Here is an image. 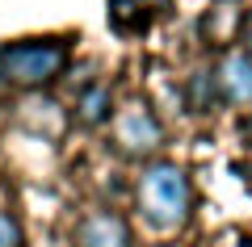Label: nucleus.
Here are the masks:
<instances>
[{"label":"nucleus","instance_id":"9","mask_svg":"<svg viewBox=\"0 0 252 247\" xmlns=\"http://www.w3.org/2000/svg\"><path fill=\"white\" fill-rule=\"evenodd\" d=\"M235 42H240V46H244V55L252 59V9L240 17V29H235Z\"/></svg>","mask_w":252,"mask_h":247},{"label":"nucleus","instance_id":"8","mask_svg":"<svg viewBox=\"0 0 252 247\" xmlns=\"http://www.w3.org/2000/svg\"><path fill=\"white\" fill-rule=\"evenodd\" d=\"M0 247H26V230L9 210H0Z\"/></svg>","mask_w":252,"mask_h":247},{"label":"nucleus","instance_id":"3","mask_svg":"<svg viewBox=\"0 0 252 247\" xmlns=\"http://www.w3.org/2000/svg\"><path fill=\"white\" fill-rule=\"evenodd\" d=\"M109 138H114V151L122 159H152L164 147V126L143 97H130L109 117Z\"/></svg>","mask_w":252,"mask_h":247},{"label":"nucleus","instance_id":"6","mask_svg":"<svg viewBox=\"0 0 252 247\" xmlns=\"http://www.w3.org/2000/svg\"><path fill=\"white\" fill-rule=\"evenodd\" d=\"M109 117H114V92H109V84H89L76 97V122L97 130V126H109Z\"/></svg>","mask_w":252,"mask_h":247},{"label":"nucleus","instance_id":"10","mask_svg":"<svg viewBox=\"0 0 252 247\" xmlns=\"http://www.w3.org/2000/svg\"><path fill=\"white\" fill-rule=\"evenodd\" d=\"M244 130H248V138H252V113H248V122H244Z\"/></svg>","mask_w":252,"mask_h":247},{"label":"nucleus","instance_id":"2","mask_svg":"<svg viewBox=\"0 0 252 247\" xmlns=\"http://www.w3.org/2000/svg\"><path fill=\"white\" fill-rule=\"evenodd\" d=\"M72 67V46L63 38H21L0 46V84L17 92H42Z\"/></svg>","mask_w":252,"mask_h":247},{"label":"nucleus","instance_id":"5","mask_svg":"<svg viewBox=\"0 0 252 247\" xmlns=\"http://www.w3.org/2000/svg\"><path fill=\"white\" fill-rule=\"evenodd\" d=\"M219 80V101L223 105H252V59L244 51H231L215 67Z\"/></svg>","mask_w":252,"mask_h":247},{"label":"nucleus","instance_id":"7","mask_svg":"<svg viewBox=\"0 0 252 247\" xmlns=\"http://www.w3.org/2000/svg\"><path fill=\"white\" fill-rule=\"evenodd\" d=\"M215 101H219V80H215V71H210V67H198L193 76H189V84H185V105H189V113H210Z\"/></svg>","mask_w":252,"mask_h":247},{"label":"nucleus","instance_id":"4","mask_svg":"<svg viewBox=\"0 0 252 247\" xmlns=\"http://www.w3.org/2000/svg\"><path fill=\"white\" fill-rule=\"evenodd\" d=\"M72 247H135V235L122 214L114 210H89L72 226Z\"/></svg>","mask_w":252,"mask_h":247},{"label":"nucleus","instance_id":"1","mask_svg":"<svg viewBox=\"0 0 252 247\" xmlns=\"http://www.w3.org/2000/svg\"><path fill=\"white\" fill-rule=\"evenodd\" d=\"M135 205H139V214L147 218L152 230H160V235L181 230L193 218V185H189V172L181 164H168V159L143 164V172L135 180Z\"/></svg>","mask_w":252,"mask_h":247}]
</instances>
